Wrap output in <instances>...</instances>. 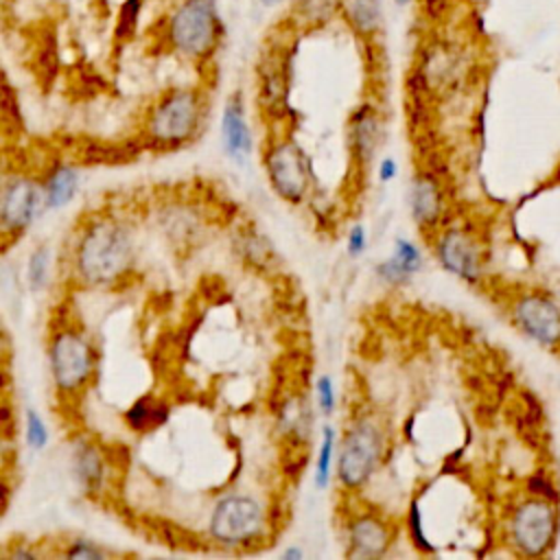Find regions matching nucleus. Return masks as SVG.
Instances as JSON below:
<instances>
[{"label":"nucleus","mask_w":560,"mask_h":560,"mask_svg":"<svg viewBox=\"0 0 560 560\" xmlns=\"http://www.w3.org/2000/svg\"><path fill=\"white\" fill-rule=\"evenodd\" d=\"M133 260L129 228L116 219H96L79 236L74 267L88 284L105 287L120 280Z\"/></svg>","instance_id":"f257e3e1"},{"label":"nucleus","mask_w":560,"mask_h":560,"mask_svg":"<svg viewBox=\"0 0 560 560\" xmlns=\"http://www.w3.org/2000/svg\"><path fill=\"white\" fill-rule=\"evenodd\" d=\"M173 52L190 61H208L219 50L225 24L219 0H179L164 26Z\"/></svg>","instance_id":"f03ea898"},{"label":"nucleus","mask_w":560,"mask_h":560,"mask_svg":"<svg viewBox=\"0 0 560 560\" xmlns=\"http://www.w3.org/2000/svg\"><path fill=\"white\" fill-rule=\"evenodd\" d=\"M203 112L206 101L197 88H171L151 107L147 131L158 144L179 147L197 136Z\"/></svg>","instance_id":"7ed1b4c3"},{"label":"nucleus","mask_w":560,"mask_h":560,"mask_svg":"<svg viewBox=\"0 0 560 560\" xmlns=\"http://www.w3.org/2000/svg\"><path fill=\"white\" fill-rule=\"evenodd\" d=\"M383 455V433L381 429L363 418L348 427L339 457H337V479L346 490H357L374 475Z\"/></svg>","instance_id":"20e7f679"},{"label":"nucleus","mask_w":560,"mask_h":560,"mask_svg":"<svg viewBox=\"0 0 560 560\" xmlns=\"http://www.w3.org/2000/svg\"><path fill=\"white\" fill-rule=\"evenodd\" d=\"M510 542L521 556L538 558L549 551L558 534V512L553 501L532 497L518 503L508 523Z\"/></svg>","instance_id":"39448f33"},{"label":"nucleus","mask_w":560,"mask_h":560,"mask_svg":"<svg viewBox=\"0 0 560 560\" xmlns=\"http://www.w3.org/2000/svg\"><path fill=\"white\" fill-rule=\"evenodd\" d=\"M265 527L262 505L247 494H228L210 512V536L225 547H241L260 536Z\"/></svg>","instance_id":"423d86ee"},{"label":"nucleus","mask_w":560,"mask_h":560,"mask_svg":"<svg viewBox=\"0 0 560 560\" xmlns=\"http://www.w3.org/2000/svg\"><path fill=\"white\" fill-rule=\"evenodd\" d=\"M48 359L52 381L63 394L79 392L90 381L94 370L92 346L74 328H63L52 335Z\"/></svg>","instance_id":"0eeeda50"},{"label":"nucleus","mask_w":560,"mask_h":560,"mask_svg":"<svg viewBox=\"0 0 560 560\" xmlns=\"http://www.w3.org/2000/svg\"><path fill=\"white\" fill-rule=\"evenodd\" d=\"M265 166H267V175L273 190L282 199L291 203H300L306 197L308 184H311V171L302 149L295 142L282 140L273 144L265 158Z\"/></svg>","instance_id":"6e6552de"},{"label":"nucleus","mask_w":560,"mask_h":560,"mask_svg":"<svg viewBox=\"0 0 560 560\" xmlns=\"http://www.w3.org/2000/svg\"><path fill=\"white\" fill-rule=\"evenodd\" d=\"M48 208L46 188L31 177L13 175L4 182L0 221L4 232H24Z\"/></svg>","instance_id":"1a4fd4ad"},{"label":"nucleus","mask_w":560,"mask_h":560,"mask_svg":"<svg viewBox=\"0 0 560 560\" xmlns=\"http://www.w3.org/2000/svg\"><path fill=\"white\" fill-rule=\"evenodd\" d=\"M516 328L542 348L560 346V306L547 295L525 293L512 306Z\"/></svg>","instance_id":"9d476101"},{"label":"nucleus","mask_w":560,"mask_h":560,"mask_svg":"<svg viewBox=\"0 0 560 560\" xmlns=\"http://www.w3.org/2000/svg\"><path fill=\"white\" fill-rule=\"evenodd\" d=\"M435 254L448 273L466 282H477L481 278V267H483L481 245L468 230L464 228L444 230L435 243Z\"/></svg>","instance_id":"9b49d317"},{"label":"nucleus","mask_w":560,"mask_h":560,"mask_svg":"<svg viewBox=\"0 0 560 560\" xmlns=\"http://www.w3.org/2000/svg\"><path fill=\"white\" fill-rule=\"evenodd\" d=\"M389 529L387 525L372 516L361 514L348 523V556L350 558H378L389 547Z\"/></svg>","instance_id":"f8f14e48"},{"label":"nucleus","mask_w":560,"mask_h":560,"mask_svg":"<svg viewBox=\"0 0 560 560\" xmlns=\"http://www.w3.org/2000/svg\"><path fill=\"white\" fill-rule=\"evenodd\" d=\"M221 136H223V147L234 160H243L252 151V131L245 118V107L243 98L238 92H234L223 107L221 114Z\"/></svg>","instance_id":"ddd939ff"},{"label":"nucleus","mask_w":560,"mask_h":560,"mask_svg":"<svg viewBox=\"0 0 560 560\" xmlns=\"http://www.w3.org/2000/svg\"><path fill=\"white\" fill-rule=\"evenodd\" d=\"M339 18L359 39L372 44L383 31L385 7L383 0H343Z\"/></svg>","instance_id":"4468645a"},{"label":"nucleus","mask_w":560,"mask_h":560,"mask_svg":"<svg viewBox=\"0 0 560 560\" xmlns=\"http://www.w3.org/2000/svg\"><path fill=\"white\" fill-rule=\"evenodd\" d=\"M381 138V120L374 105L363 103L350 116V147L359 164H370Z\"/></svg>","instance_id":"2eb2a0df"},{"label":"nucleus","mask_w":560,"mask_h":560,"mask_svg":"<svg viewBox=\"0 0 560 560\" xmlns=\"http://www.w3.org/2000/svg\"><path fill=\"white\" fill-rule=\"evenodd\" d=\"M444 210V197L431 173H418L411 182V214L418 225L431 228Z\"/></svg>","instance_id":"dca6fc26"},{"label":"nucleus","mask_w":560,"mask_h":560,"mask_svg":"<svg viewBox=\"0 0 560 560\" xmlns=\"http://www.w3.org/2000/svg\"><path fill=\"white\" fill-rule=\"evenodd\" d=\"M289 79V55L282 46H269L260 59V94L269 105L284 103Z\"/></svg>","instance_id":"f3484780"},{"label":"nucleus","mask_w":560,"mask_h":560,"mask_svg":"<svg viewBox=\"0 0 560 560\" xmlns=\"http://www.w3.org/2000/svg\"><path fill=\"white\" fill-rule=\"evenodd\" d=\"M343 0H291L287 9V22L298 28H322L341 15Z\"/></svg>","instance_id":"a211bd4d"},{"label":"nucleus","mask_w":560,"mask_h":560,"mask_svg":"<svg viewBox=\"0 0 560 560\" xmlns=\"http://www.w3.org/2000/svg\"><path fill=\"white\" fill-rule=\"evenodd\" d=\"M420 267H422V254H420L418 245L407 238H396L392 258L383 260L376 267V273L381 280H385L389 284H400V282L409 280Z\"/></svg>","instance_id":"6ab92c4d"},{"label":"nucleus","mask_w":560,"mask_h":560,"mask_svg":"<svg viewBox=\"0 0 560 560\" xmlns=\"http://www.w3.org/2000/svg\"><path fill=\"white\" fill-rule=\"evenodd\" d=\"M72 468H74V475L85 492H96L101 488V483L105 479V462H103L101 451L94 444L81 442L74 448Z\"/></svg>","instance_id":"aec40b11"},{"label":"nucleus","mask_w":560,"mask_h":560,"mask_svg":"<svg viewBox=\"0 0 560 560\" xmlns=\"http://www.w3.org/2000/svg\"><path fill=\"white\" fill-rule=\"evenodd\" d=\"M79 186V173L74 166L68 164H57L55 168H50L48 177H46V199H48V208L59 210L66 203H70V199L74 197Z\"/></svg>","instance_id":"412c9836"},{"label":"nucleus","mask_w":560,"mask_h":560,"mask_svg":"<svg viewBox=\"0 0 560 560\" xmlns=\"http://www.w3.org/2000/svg\"><path fill=\"white\" fill-rule=\"evenodd\" d=\"M164 418H166V407L151 398L136 400L125 413V420L133 431H147V429L164 422Z\"/></svg>","instance_id":"4be33fe9"},{"label":"nucleus","mask_w":560,"mask_h":560,"mask_svg":"<svg viewBox=\"0 0 560 560\" xmlns=\"http://www.w3.org/2000/svg\"><path fill=\"white\" fill-rule=\"evenodd\" d=\"M335 429L326 424L322 429V442L315 459V486L326 488L330 481V470H332V457H335Z\"/></svg>","instance_id":"5701e85b"},{"label":"nucleus","mask_w":560,"mask_h":560,"mask_svg":"<svg viewBox=\"0 0 560 560\" xmlns=\"http://www.w3.org/2000/svg\"><path fill=\"white\" fill-rule=\"evenodd\" d=\"M48 269H50V249L48 247H37L28 256V267H26V278L28 287L33 291H39L48 282Z\"/></svg>","instance_id":"b1692460"},{"label":"nucleus","mask_w":560,"mask_h":560,"mask_svg":"<svg viewBox=\"0 0 560 560\" xmlns=\"http://www.w3.org/2000/svg\"><path fill=\"white\" fill-rule=\"evenodd\" d=\"M24 435H26V444L33 451H42L48 444V429L42 420V416L35 409L26 411V420H24Z\"/></svg>","instance_id":"393cba45"},{"label":"nucleus","mask_w":560,"mask_h":560,"mask_svg":"<svg viewBox=\"0 0 560 560\" xmlns=\"http://www.w3.org/2000/svg\"><path fill=\"white\" fill-rule=\"evenodd\" d=\"M140 11H142V0H125V2L120 4L118 22H116V33H118V37L127 39V37H131V35L136 33Z\"/></svg>","instance_id":"a878e982"},{"label":"nucleus","mask_w":560,"mask_h":560,"mask_svg":"<svg viewBox=\"0 0 560 560\" xmlns=\"http://www.w3.org/2000/svg\"><path fill=\"white\" fill-rule=\"evenodd\" d=\"M315 394H317V405H319V411L324 416H330L335 411V405H337V396H335V385H332V378L328 374H322L317 381H315Z\"/></svg>","instance_id":"bb28decb"},{"label":"nucleus","mask_w":560,"mask_h":560,"mask_svg":"<svg viewBox=\"0 0 560 560\" xmlns=\"http://www.w3.org/2000/svg\"><path fill=\"white\" fill-rule=\"evenodd\" d=\"M63 556H66V558L98 560V558H105V556H107V551H105L103 547H98L96 542H92V540H83V538H79V540H72V542L66 547Z\"/></svg>","instance_id":"cd10ccee"},{"label":"nucleus","mask_w":560,"mask_h":560,"mask_svg":"<svg viewBox=\"0 0 560 560\" xmlns=\"http://www.w3.org/2000/svg\"><path fill=\"white\" fill-rule=\"evenodd\" d=\"M368 245V234H365V228L363 225H352L350 232H348V254L350 256H361L363 249Z\"/></svg>","instance_id":"c85d7f7f"},{"label":"nucleus","mask_w":560,"mask_h":560,"mask_svg":"<svg viewBox=\"0 0 560 560\" xmlns=\"http://www.w3.org/2000/svg\"><path fill=\"white\" fill-rule=\"evenodd\" d=\"M529 492H534L536 497L549 499V501H556V497H558L553 483H549L545 477H534V479H529Z\"/></svg>","instance_id":"c756f323"},{"label":"nucleus","mask_w":560,"mask_h":560,"mask_svg":"<svg viewBox=\"0 0 560 560\" xmlns=\"http://www.w3.org/2000/svg\"><path fill=\"white\" fill-rule=\"evenodd\" d=\"M398 173V164L394 158H383L378 164V179L381 182H392Z\"/></svg>","instance_id":"7c9ffc66"},{"label":"nucleus","mask_w":560,"mask_h":560,"mask_svg":"<svg viewBox=\"0 0 560 560\" xmlns=\"http://www.w3.org/2000/svg\"><path fill=\"white\" fill-rule=\"evenodd\" d=\"M304 553H302V549H298V547H289L287 551H282V558L284 560H298V558H302Z\"/></svg>","instance_id":"2f4dec72"},{"label":"nucleus","mask_w":560,"mask_h":560,"mask_svg":"<svg viewBox=\"0 0 560 560\" xmlns=\"http://www.w3.org/2000/svg\"><path fill=\"white\" fill-rule=\"evenodd\" d=\"M392 2H394L396 7H400V9H402V7H409L413 0H392Z\"/></svg>","instance_id":"473e14b6"},{"label":"nucleus","mask_w":560,"mask_h":560,"mask_svg":"<svg viewBox=\"0 0 560 560\" xmlns=\"http://www.w3.org/2000/svg\"><path fill=\"white\" fill-rule=\"evenodd\" d=\"M262 7H276L280 0H258Z\"/></svg>","instance_id":"72a5a7b5"}]
</instances>
